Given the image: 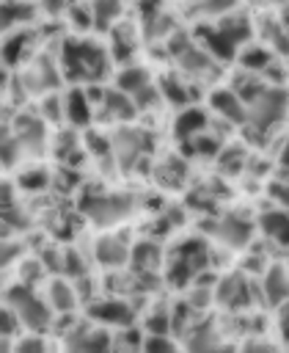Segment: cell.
<instances>
[{
  "label": "cell",
  "instance_id": "cell-16",
  "mask_svg": "<svg viewBox=\"0 0 289 353\" xmlns=\"http://www.w3.org/2000/svg\"><path fill=\"white\" fill-rule=\"evenodd\" d=\"M209 108L231 124H245V119H248V105L242 102V97L234 88H215L209 94Z\"/></svg>",
  "mask_w": 289,
  "mask_h": 353
},
{
  "label": "cell",
  "instance_id": "cell-14",
  "mask_svg": "<svg viewBox=\"0 0 289 353\" xmlns=\"http://www.w3.org/2000/svg\"><path fill=\"white\" fill-rule=\"evenodd\" d=\"M11 132H14V138L19 141L22 152H28V154H39V152H44V146H47L44 121L36 119V116H30V113H19V116L14 119V124H11Z\"/></svg>",
  "mask_w": 289,
  "mask_h": 353
},
{
  "label": "cell",
  "instance_id": "cell-1",
  "mask_svg": "<svg viewBox=\"0 0 289 353\" xmlns=\"http://www.w3.org/2000/svg\"><path fill=\"white\" fill-rule=\"evenodd\" d=\"M58 63H61V72L66 80L80 83V85H94L110 74L113 58H110V50H105L102 44L77 36V39H66L61 44Z\"/></svg>",
  "mask_w": 289,
  "mask_h": 353
},
{
  "label": "cell",
  "instance_id": "cell-12",
  "mask_svg": "<svg viewBox=\"0 0 289 353\" xmlns=\"http://www.w3.org/2000/svg\"><path fill=\"white\" fill-rule=\"evenodd\" d=\"M88 317L99 325H116V328H124V325H132L135 320V309L129 306V301L124 298H96L91 306H88Z\"/></svg>",
  "mask_w": 289,
  "mask_h": 353
},
{
  "label": "cell",
  "instance_id": "cell-25",
  "mask_svg": "<svg viewBox=\"0 0 289 353\" xmlns=\"http://www.w3.org/2000/svg\"><path fill=\"white\" fill-rule=\"evenodd\" d=\"M121 14H124V0H91L94 30L107 33L116 22H121Z\"/></svg>",
  "mask_w": 289,
  "mask_h": 353
},
{
  "label": "cell",
  "instance_id": "cell-34",
  "mask_svg": "<svg viewBox=\"0 0 289 353\" xmlns=\"http://www.w3.org/2000/svg\"><path fill=\"white\" fill-rule=\"evenodd\" d=\"M212 298H215V287L212 284H195L193 281V287L187 292V303H190L193 312H204L212 303Z\"/></svg>",
  "mask_w": 289,
  "mask_h": 353
},
{
  "label": "cell",
  "instance_id": "cell-26",
  "mask_svg": "<svg viewBox=\"0 0 289 353\" xmlns=\"http://www.w3.org/2000/svg\"><path fill=\"white\" fill-rule=\"evenodd\" d=\"M206 124H209V119H206V113H204L201 108H190V105H184V110H182V113L176 116V121H173V132H176L179 141H187V138L204 132Z\"/></svg>",
  "mask_w": 289,
  "mask_h": 353
},
{
  "label": "cell",
  "instance_id": "cell-47",
  "mask_svg": "<svg viewBox=\"0 0 289 353\" xmlns=\"http://www.w3.org/2000/svg\"><path fill=\"white\" fill-rule=\"evenodd\" d=\"M8 85V72H6V63H0V91Z\"/></svg>",
  "mask_w": 289,
  "mask_h": 353
},
{
  "label": "cell",
  "instance_id": "cell-31",
  "mask_svg": "<svg viewBox=\"0 0 289 353\" xmlns=\"http://www.w3.org/2000/svg\"><path fill=\"white\" fill-rule=\"evenodd\" d=\"M157 182L165 185V188H179V185L184 182V163L176 160V157L165 160V163L157 168Z\"/></svg>",
  "mask_w": 289,
  "mask_h": 353
},
{
  "label": "cell",
  "instance_id": "cell-39",
  "mask_svg": "<svg viewBox=\"0 0 289 353\" xmlns=\"http://www.w3.org/2000/svg\"><path fill=\"white\" fill-rule=\"evenodd\" d=\"M17 317L11 314V309L8 306H0V345H8V339L14 336V331H17Z\"/></svg>",
  "mask_w": 289,
  "mask_h": 353
},
{
  "label": "cell",
  "instance_id": "cell-37",
  "mask_svg": "<svg viewBox=\"0 0 289 353\" xmlns=\"http://www.w3.org/2000/svg\"><path fill=\"white\" fill-rule=\"evenodd\" d=\"M171 331V312L157 309L146 317V334H168Z\"/></svg>",
  "mask_w": 289,
  "mask_h": 353
},
{
  "label": "cell",
  "instance_id": "cell-20",
  "mask_svg": "<svg viewBox=\"0 0 289 353\" xmlns=\"http://www.w3.org/2000/svg\"><path fill=\"white\" fill-rule=\"evenodd\" d=\"M259 229H261L264 237H270L272 243L289 248V210H286V207L264 210V212L259 215Z\"/></svg>",
  "mask_w": 289,
  "mask_h": 353
},
{
  "label": "cell",
  "instance_id": "cell-3",
  "mask_svg": "<svg viewBox=\"0 0 289 353\" xmlns=\"http://www.w3.org/2000/svg\"><path fill=\"white\" fill-rule=\"evenodd\" d=\"M6 306L11 309V314L17 317V323L25 328V331H39L44 334L50 325H52V306L36 295L33 284L28 281H17L6 290Z\"/></svg>",
  "mask_w": 289,
  "mask_h": 353
},
{
  "label": "cell",
  "instance_id": "cell-44",
  "mask_svg": "<svg viewBox=\"0 0 289 353\" xmlns=\"http://www.w3.org/2000/svg\"><path fill=\"white\" fill-rule=\"evenodd\" d=\"M19 256V245L11 240H0V270H6Z\"/></svg>",
  "mask_w": 289,
  "mask_h": 353
},
{
  "label": "cell",
  "instance_id": "cell-27",
  "mask_svg": "<svg viewBox=\"0 0 289 353\" xmlns=\"http://www.w3.org/2000/svg\"><path fill=\"white\" fill-rule=\"evenodd\" d=\"M116 85H118L124 94H129V97L135 99L143 88L151 85V74H149L143 66H124V69L118 72V77H116Z\"/></svg>",
  "mask_w": 289,
  "mask_h": 353
},
{
  "label": "cell",
  "instance_id": "cell-18",
  "mask_svg": "<svg viewBox=\"0 0 289 353\" xmlns=\"http://www.w3.org/2000/svg\"><path fill=\"white\" fill-rule=\"evenodd\" d=\"M66 345L74 347V350H105V347H113V339L110 334L102 328V325H85V328H72L66 331Z\"/></svg>",
  "mask_w": 289,
  "mask_h": 353
},
{
  "label": "cell",
  "instance_id": "cell-40",
  "mask_svg": "<svg viewBox=\"0 0 289 353\" xmlns=\"http://www.w3.org/2000/svg\"><path fill=\"white\" fill-rule=\"evenodd\" d=\"M140 347L143 350H171V347H176V342L168 339V334H146Z\"/></svg>",
  "mask_w": 289,
  "mask_h": 353
},
{
  "label": "cell",
  "instance_id": "cell-9",
  "mask_svg": "<svg viewBox=\"0 0 289 353\" xmlns=\"http://www.w3.org/2000/svg\"><path fill=\"white\" fill-rule=\"evenodd\" d=\"M215 301L228 312H242L256 301V284L245 273H226L215 284Z\"/></svg>",
  "mask_w": 289,
  "mask_h": 353
},
{
  "label": "cell",
  "instance_id": "cell-23",
  "mask_svg": "<svg viewBox=\"0 0 289 353\" xmlns=\"http://www.w3.org/2000/svg\"><path fill=\"white\" fill-rule=\"evenodd\" d=\"M160 262H162V248L154 240H138L129 248V265H132V270L154 273L160 268Z\"/></svg>",
  "mask_w": 289,
  "mask_h": 353
},
{
  "label": "cell",
  "instance_id": "cell-38",
  "mask_svg": "<svg viewBox=\"0 0 289 353\" xmlns=\"http://www.w3.org/2000/svg\"><path fill=\"white\" fill-rule=\"evenodd\" d=\"M61 273H66V276H72V279H77V276L85 273L83 259H80V254H77L74 248H69V251L61 254Z\"/></svg>",
  "mask_w": 289,
  "mask_h": 353
},
{
  "label": "cell",
  "instance_id": "cell-7",
  "mask_svg": "<svg viewBox=\"0 0 289 353\" xmlns=\"http://www.w3.org/2000/svg\"><path fill=\"white\" fill-rule=\"evenodd\" d=\"M110 141H113L116 165H118L121 171L138 168V163H140V160L149 154V149H151V135L143 132V130H138V127H129V124L118 127Z\"/></svg>",
  "mask_w": 289,
  "mask_h": 353
},
{
  "label": "cell",
  "instance_id": "cell-15",
  "mask_svg": "<svg viewBox=\"0 0 289 353\" xmlns=\"http://www.w3.org/2000/svg\"><path fill=\"white\" fill-rule=\"evenodd\" d=\"M36 14H39V3L33 0H0V36L33 25Z\"/></svg>",
  "mask_w": 289,
  "mask_h": 353
},
{
  "label": "cell",
  "instance_id": "cell-6",
  "mask_svg": "<svg viewBox=\"0 0 289 353\" xmlns=\"http://www.w3.org/2000/svg\"><path fill=\"white\" fill-rule=\"evenodd\" d=\"M289 110V91L281 85H264L250 102H248V119L245 124L256 132H270L283 121Z\"/></svg>",
  "mask_w": 289,
  "mask_h": 353
},
{
  "label": "cell",
  "instance_id": "cell-2",
  "mask_svg": "<svg viewBox=\"0 0 289 353\" xmlns=\"http://www.w3.org/2000/svg\"><path fill=\"white\" fill-rule=\"evenodd\" d=\"M195 41L217 61H231L237 58V52L242 50V44H248L253 39V25L245 14H226L215 22H198L195 30Z\"/></svg>",
  "mask_w": 289,
  "mask_h": 353
},
{
  "label": "cell",
  "instance_id": "cell-36",
  "mask_svg": "<svg viewBox=\"0 0 289 353\" xmlns=\"http://www.w3.org/2000/svg\"><path fill=\"white\" fill-rule=\"evenodd\" d=\"M19 185L25 190H44L50 185V174L44 168H28L19 174Z\"/></svg>",
  "mask_w": 289,
  "mask_h": 353
},
{
  "label": "cell",
  "instance_id": "cell-42",
  "mask_svg": "<svg viewBox=\"0 0 289 353\" xmlns=\"http://www.w3.org/2000/svg\"><path fill=\"white\" fill-rule=\"evenodd\" d=\"M14 347H17V350H44V347H47V342L39 336V331H28V336L17 339V342H14Z\"/></svg>",
  "mask_w": 289,
  "mask_h": 353
},
{
  "label": "cell",
  "instance_id": "cell-13",
  "mask_svg": "<svg viewBox=\"0 0 289 353\" xmlns=\"http://www.w3.org/2000/svg\"><path fill=\"white\" fill-rule=\"evenodd\" d=\"M33 41H36V33L30 30V25L3 33L0 63H6V66H17V63H22L25 58H33V55H36V52H33V50H36Z\"/></svg>",
  "mask_w": 289,
  "mask_h": 353
},
{
  "label": "cell",
  "instance_id": "cell-30",
  "mask_svg": "<svg viewBox=\"0 0 289 353\" xmlns=\"http://www.w3.org/2000/svg\"><path fill=\"white\" fill-rule=\"evenodd\" d=\"M160 97H162L165 102L176 105V108H184V105L193 102V91H190V85L182 83L179 77H171V74L160 77Z\"/></svg>",
  "mask_w": 289,
  "mask_h": 353
},
{
  "label": "cell",
  "instance_id": "cell-24",
  "mask_svg": "<svg viewBox=\"0 0 289 353\" xmlns=\"http://www.w3.org/2000/svg\"><path fill=\"white\" fill-rule=\"evenodd\" d=\"M47 303L52 306L55 314H72L74 306H77V290L66 279H50Z\"/></svg>",
  "mask_w": 289,
  "mask_h": 353
},
{
  "label": "cell",
  "instance_id": "cell-48",
  "mask_svg": "<svg viewBox=\"0 0 289 353\" xmlns=\"http://www.w3.org/2000/svg\"><path fill=\"white\" fill-rule=\"evenodd\" d=\"M281 22H283V25H286V30H289V6L283 8V17H281Z\"/></svg>",
  "mask_w": 289,
  "mask_h": 353
},
{
  "label": "cell",
  "instance_id": "cell-32",
  "mask_svg": "<svg viewBox=\"0 0 289 353\" xmlns=\"http://www.w3.org/2000/svg\"><path fill=\"white\" fill-rule=\"evenodd\" d=\"M19 154H22V146L14 138V132L11 130H0V163L3 165H14L19 160Z\"/></svg>",
  "mask_w": 289,
  "mask_h": 353
},
{
  "label": "cell",
  "instance_id": "cell-45",
  "mask_svg": "<svg viewBox=\"0 0 289 353\" xmlns=\"http://www.w3.org/2000/svg\"><path fill=\"white\" fill-rule=\"evenodd\" d=\"M278 331H281V339L289 345V298L278 306Z\"/></svg>",
  "mask_w": 289,
  "mask_h": 353
},
{
  "label": "cell",
  "instance_id": "cell-4",
  "mask_svg": "<svg viewBox=\"0 0 289 353\" xmlns=\"http://www.w3.org/2000/svg\"><path fill=\"white\" fill-rule=\"evenodd\" d=\"M209 265V245L201 237H187L179 245L171 248L168 265H165V281L173 287H187L193 284Z\"/></svg>",
  "mask_w": 289,
  "mask_h": 353
},
{
  "label": "cell",
  "instance_id": "cell-19",
  "mask_svg": "<svg viewBox=\"0 0 289 353\" xmlns=\"http://www.w3.org/2000/svg\"><path fill=\"white\" fill-rule=\"evenodd\" d=\"M261 298H264V303H270L275 309L289 298V270L286 268H281V265L267 268V273L261 279Z\"/></svg>",
  "mask_w": 289,
  "mask_h": 353
},
{
  "label": "cell",
  "instance_id": "cell-5",
  "mask_svg": "<svg viewBox=\"0 0 289 353\" xmlns=\"http://www.w3.org/2000/svg\"><path fill=\"white\" fill-rule=\"evenodd\" d=\"M80 212L94 221L96 226H113L124 221L135 210V199L127 193H105V190H85L77 201Z\"/></svg>",
  "mask_w": 289,
  "mask_h": 353
},
{
  "label": "cell",
  "instance_id": "cell-29",
  "mask_svg": "<svg viewBox=\"0 0 289 353\" xmlns=\"http://www.w3.org/2000/svg\"><path fill=\"white\" fill-rule=\"evenodd\" d=\"M237 58H239L242 69H248V72H264L272 63V52L267 47H261V44H253V41L242 44V50L237 52Z\"/></svg>",
  "mask_w": 289,
  "mask_h": 353
},
{
  "label": "cell",
  "instance_id": "cell-10",
  "mask_svg": "<svg viewBox=\"0 0 289 353\" xmlns=\"http://www.w3.org/2000/svg\"><path fill=\"white\" fill-rule=\"evenodd\" d=\"M91 99H94V108H99V113L105 119L118 121V124L132 121L135 113H138V105L132 102V97L124 94L118 85L116 88H99V83H96V94Z\"/></svg>",
  "mask_w": 289,
  "mask_h": 353
},
{
  "label": "cell",
  "instance_id": "cell-46",
  "mask_svg": "<svg viewBox=\"0 0 289 353\" xmlns=\"http://www.w3.org/2000/svg\"><path fill=\"white\" fill-rule=\"evenodd\" d=\"M278 163H281L283 168H289V135H286V141H283V146H281V152H278Z\"/></svg>",
  "mask_w": 289,
  "mask_h": 353
},
{
  "label": "cell",
  "instance_id": "cell-43",
  "mask_svg": "<svg viewBox=\"0 0 289 353\" xmlns=\"http://www.w3.org/2000/svg\"><path fill=\"white\" fill-rule=\"evenodd\" d=\"M36 3H39V8H41L44 14L58 17V14H66V11H69V6H72L74 0H36Z\"/></svg>",
  "mask_w": 289,
  "mask_h": 353
},
{
  "label": "cell",
  "instance_id": "cell-17",
  "mask_svg": "<svg viewBox=\"0 0 289 353\" xmlns=\"http://www.w3.org/2000/svg\"><path fill=\"white\" fill-rule=\"evenodd\" d=\"M94 99L85 88H69L63 94V119L72 127H88L94 119Z\"/></svg>",
  "mask_w": 289,
  "mask_h": 353
},
{
  "label": "cell",
  "instance_id": "cell-41",
  "mask_svg": "<svg viewBox=\"0 0 289 353\" xmlns=\"http://www.w3.org/2000/svg\"><path fill=\"white\" fill-rule=\"evenodd\" d=\"M270 199H272L278 207H286V210H289V179H275V182H270Z\"/></svg>",
  "mask_w": 289,
  "mask_h": 353
},
{
  "label": "cell",
  "instance_id": "cell-8",
  "mask_svg": "<svg viewBox=\"0 0 289 353\" xmlns=\"http://www.w3.org/2000/svg\"><path fill=\"white\" fill-rule=\"evenodd\" d=\"M61 63L58 58L52 55H33L28 69L19 74V85L25 88V94H47V91H55L58 83H61Z\"/></svg>",
  "mask_w": 289,
  "mask_h": 353
},
{
  "label": "cell",
  "instance_id": "cell-22",
  "mask_svg": "<svg viewBox=\"0 0 289 353\" xmlns=\"http://www.w3.org/2000/svg\"><path fill=\"white\" fill-rule=\"evenodd\" d=\"M94 254L105 268H124L129 262V245L121 237H99L94 243Z\"/></svg>",
  "mask_w": 289,
  "mask_h": 353
},
{
  "label": "cell",
  "instance_id": "cell-35",
  "mask_svg": "<svg viewBox=\"0 0 289 353\" xmlns=\"http://www.w3.org/2000/svg\"><path fill=\"white\" fill-rule=\"evenodd\" d=\"M217 163H220V168H226V171H239L242 163H245V149H242V146H226V149L220 146Z\"/></svg>",
  "mask_w": 289,
  "mask_h": 353
},
{
  "label": "cell",
  "instance_id": "cell-28",
  "mask_svg": "<svg viewBox=\"0 0 289 353\" xmlns=\"http://www.w3.org/2000/svg\"><path fill=\"white\" fill-rule=\"evenodd\" d=\"M110 41H113V47H110V58L113 61H129L132 58V52H135V39H132V30L124 25V22H116L110 30Z\"/></svg>",
  "mask_w": 289,
  "mask_h": 353
},
{
  "label": "cell",
  "instance_id": "cell-33",
  "mask_svg": "<svg viewBox=\"0 0 289 353\" xmlns=\"http://www.w3.org/2000/svg\"><path fill=\"white\" fill-rule=\"evenodd\" d=\"M41 116L47 121H61L63 119V94H58V88L41 94Z\"/></svg>",
  "mask_w": 289,
  "mask_h": 353
},
{
  "label": "cell",
  "instance_id": "cell-11",
  "mask_svg": "<svg viewBox=\"0 0 289 353\" xmlns=\"http://www.w3.org/2000/svg\"><path fill=\"white\" fill-rule=\"evenodd\" d=\"M206 232L228 248H245L253 237V221L242 215H220L212 223H206Z\"/></svg>",
  "mask_w": 289,
  "mask_h": 353
},
{
  "label": "cell",
  "instance_id": "cell-21",
  "mask_svg": "<svg viewBox=\"0 0 289 353\" xmlns=\"http://www.w3.org/2000/svg\"><path fill=\"white\" fill-rule=\"evenodd\" d=\"M231 11H237V0H187L184 6V14L195 22H215Z\"/></svg>",
  "mask_w": 289,
  "mask_h": 353
}]
</instances>
